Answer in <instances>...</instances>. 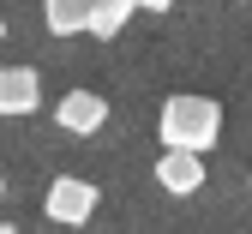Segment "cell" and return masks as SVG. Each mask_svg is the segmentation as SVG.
I'll list each match as a JSON object with an SVG mask.
<instances>
[{
    "label": "cell",
    "instance_id": "obj_3",
    "mask_svg": "<svg viewBox=\"0 0 252 234\" xmlns=\"http://www.w3.org/2000/svg\"><path fill=\"white\" fill-rule=\"evenodd\" d=\"M42 108V78H36V66H0V114L6 120H24V114H36Z\"/></svg>",
    "mask_w": 252,
    "mask_h": 234
},
{
    "label": "cell",
    "instance_id": "obj_6",
    "mask_svg": "<svg viewBox=\"0 0 252 234\" xmlns=\"http://www.w3.org/2000/svg\"><path fill=\"white\" fill-rule=\"evenodd\" d=\"M42 24L48 36H78L90 30V0H42Z\"/></svg>",
    "mask_w": 252,
    "mask_h": 234
},
{
    "label": "cell",
    "instance_id": "obj_11",
    "mask_svg": "<svg viewBox=\"0 0 252 234\" xmlns=\"http://www.w3.org/2000/svg\"><path fill=\"white\" fill-rule=\"evenodd\" d=\"M246 192H252V174H246Z\"/></svg>",
    "mask_w": 252,
    "mask_h": 234
},
{
    "label": "cell",
    "instance_id": "obj_2",
    "mask_svg": "<svg viewBox=\"0 0 252 234\" xmlns=\"http://www.w3.org/2000/svg\"><path fill=\"white\" fill-rule=\"evenodd\" d=\"M96 204H102V192H96V180H84V174H60V180H48V192H42V216L60 222V228L90 222Z\"/></svg>",
    "mask_w": 252,
    "mask_h": 234
},
{
    "label": "cell",
    "instance_id": "obj_5",
    "mask_svg": "<svg viewBox=\"0 0 252 234\" xmlns=\"http://www.w3.org/2000/svg\"><path fill=\"white\" fill-rule=\"evenodd\" d=\"M156 186L174 192V198L198 192V186H204V156H198V150H168V144H162V156H156Z\"/></svg>",
    "mask_w": 252,
    "mask_h": 234
},
{
    "label": "cell",
    "instance_id": "obj_8",
    "mask_svg": "<svg viewBox=\"0 0 252 234\" xmlns=\"http://www.w3.org/2000/svg\"><path fill=\"white\" fill-rule=\"evenodd\" d=\"M174 0H138V12H168Z\"/></svg>",
    "mask_w": 252,
    "mask_h": 234
},
{
    "label": "cell",
    "instance_id": "obj_10",
    "mask_svg": "<svg viewBox=\"0 0 252 234\" xmlns=\"http://www.w3.org/2000/svg\"><path fill=\"white\" fill-rule=\"evenodd\" d=\"M0 192H6V174H0Z\"/></svg>",
    "mask_w": 252,
    "mask_h": 234
},
{
    "label": "cell",
    "instance_id": "obj_4",
    "mask_svg": "<svg viewBox=\"0 0 252 234\" xmlns=\"http://www.w3.org/2000/svg\"><path fill=\"white\" fill-rule=\"evenodd\" d=\"M54 120H60V132H78V138H90V132H102V120H108V102L96 90H66L54 102Z\"/></svg>",
    "mask_w": 252,
    "mask_h": 234
},
{
    "label": "cell",
    "instance_id": "obj_7",
    "mask_svg": "<svg viewBox=\"0 0 252 234\" xmlns=\"http://www.w3.org/2000/svg\"><path fill=\"white\" fill-rule=\"evenodd\" d=\"M138 12V0H90V36H102V42H114L120 30H126V18Z\"/></svg>",
    "mask_w": 252,
    "mask_h": 234
},
{
    "label": "cell",
    "instance_id": "obj_9",
    "mask_svg": "<svg viewBox=\"0 0 252 234\" xmlns=\"http://www.w3.org/2000/svg\"><path fill=\"white\" fill-rule=\"evenodd\" d=\"M0 36H6V18H0Z\"/></svg>",
    "mask_w": 252,
    "mask_h": 234
},
{
    "label": "cell",
    "instance_id": "obj_1",
    "mask_svg": "<svg viewBox=\"0 0 252 234\" xmlns=\"http://www.w3.org/2000/svg\"><path fill=\"white\" fill-rule=\"evenodd\" d=\"M156 138L168 150H216L222 138V108L210 102V96H168L162 114H156Z\"/></svg>",
    "mask_w": 252,
    "mask_h": 234
}]
</instances>
